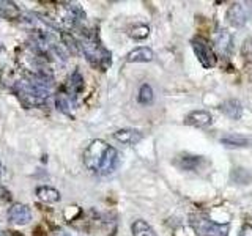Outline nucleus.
Segmentation results:
<instances>
[{"label": "nucleus", "instance_id": "obj_1", "mask_svg": "<svg viewBox=\"0 0 252 236\" xmlns=\"http://www.w3.org/2000/svg\"><path fill=\"white\" fill-rule=\"evenodd\" d=\"M52 85L51 74H30L14 84V93L26 107H39L49 99Z\"/></svg>", "mask_w": 252, "mask_h": 236}, {"label": "nucleus", "instance_id": "obj_2", "mask_svg": "<svg viewBox=\"0 0 252 236\" xmlns=\"http://www.w3.org/2000/svg\"><path fill=\"white\" fill-rule=\"evenodd\" d=\"M84 164L85 167L98 175H109L112 173L120 162L118 151L106 144L104 140H93L84 151Z\"/></svg>", "mask_w": 252, "mask_h": 236}, {"label": "nucleus", "instance_id": "obj_3", "mask_svg": "<svg viewBox=\"0 0 252 236\" xmlns=\"http://www.w3.org/2000/svg\"><path fill=\"white\" fill-rule=\"evenodd\" d=\"M77 44L79 49L84 52L85 59L90 61L92 66L98 68L99 71H106L112 65V55L99 43L96 35L85 33L77 39Z\"/></svg>", "mask_w": 252, "mask_h": 236}, {"label": "nucleus", "instance_id": "obj_4", "mask_svg": "<svg viewBox=\"0 0 252 236\" xmlns=\"http://www.w3.org/2000/svg\"><path fill=\"white\" fill-rule=\"evenodd\" d=\"M85 18L81 5L74 3H55L52 8V13H49L47 19L51 21L55 27L59 29H73L79 22Z\"/></svg>", "mask_w": 252, "mask_h": 236}, {"label": "nucleus", "instance_id": "obj_5", "mask_svg": "<svg viewBox=\"0 0 252 236\" xmlns=\"http://www.w3.org/2000/svg\"><path fill=\"white\" fill-rule=\"evenodd\" d=\"M189 225L197 236H228V232H230V225L213 222L205 212L189 214Z\"/></svg>", "mask_w": 252, "mask_h": 236}, {"label": "nucleus", "instance_id": "obj_6", "mask_svg": "<svg viewBox=\"0 0 252 236\" xmlns=\"http://www.w3.org/2000/svg\"><path fill=\"white\" fill-rule=\"evenodd\" d=\"M191 46L194 49L197 60L200 61V65L205 69H211V68L216 66V63H218L216 52H215V49H213L211 44L207 41V39L202 38V36H195V38H192Z\"/></svg>", "mask_w": 252, "mask_h": 236}, {"label": "nucleus", "instance_id": "obj_7", "mask_svg": "<svg viewBox=\"0 0 252 236\" xmlns=\"http://www.w3.org/2000/svg\"><path fill=\"white\" fill-rule=\"evenodd\" d=\"M213 44H215L218 52L222 54L224 57H230L233 52V36L224 29L215 31V35H213Z\"/></svg>", "mask_w": 252, "mask_h": 236}, {"label": "nucleus", "instance_id": "obj_8", "mask_svg": "<svg viewBox=\"0 0 252 236\" xmlns=\"http://www.w3.org/2000/svg\"><path fill=\"white\" fill-rule=\"evenodd\" d=\"M8 219L11 220L13 224L18 225H26L30 222L32 219V211L27 205L24 203H14L13 206L8 209Z\"/></svg>", "mask_w": 252, "mask_h": 236}, {"label": "nucleus", "instance_id": "obj_9", "mask_svg": "<svg viewBox=\"0 0 252 236\" xmlns=\"http://www.w3.org/2000/svg\"><path fill=\"white\" fill-rule=\"evenodd\" d=\"M185 123L194 128H207L213 123V117L207 110H194V112L188 114L185 118Z\"/></svg>", "mask_w": 252, "mask_h": 236}, {"label": "nucleus", "instance_id": "obj_10", "mask_svg": "<svg viewBox=\"0 0 252 236\" xmlns=\"http://www.w3.org/2000/svg\"><path fill=\"white\" fill-rule=\"evenodd\" d=\"M227 19L233 27H243L248 21V14L241 3H232L227 10Z\"/></svg>", "mask_w": 252, "mask_h": 236}, {"label": "nucleus", "instance_id": "obj_11", "mask_svg": "<svg viewBox=\"0 0 252 236\" xmlns=\"http://www.w3.org/2000/svg\"><path fill=\"white\" fill-rule=\"evenodd\" d=\"M153 59H155V52L145 46L136 47V49H132L126 55V61L128 63H147V61H152Z\"/></svg>", "mask_w": 252, "mask_h": 236}, {"label": "nucleus", "instance_id": "obj_12", "mask_svg": "<svg viewBox=\"0 0 252 236\" xmlns=\"http://www.w3.org/2000/svg\"><path fill=\"white\" fill-rule=\"evenodd\" d=\"M114 139L123 145H136L142 140V132L137 129H120L114 134Z\"/></svg>", "mask_w": 252, "mask_h": 236}, {"label": "nucleus", "instance_id": "obj_13", "mask_svg": "<svg viewBox=\"0 0 252 236\" xmlns=\"http://www.w3.org/2000/svg\"><path fill=\"white\" fill-rule=\"evenodd\" d=\"M220 144L228 148H244L251 147L252 140L246 136H241V134H227V136L220 139Z\"/></svg>", "mask_w": 252, "mask_h": 236}, {"label": "nucleus", "instance_id": "obj_14", "mask_svg": "<svg viewBox=\"0 0 252 236\" xmlns=\"http://www.w3.org/2000/svg\"><path fill=\"white\" fill-rule=\"evenodd\" d=\"M219 109H220V112L227 115L228 118H232V120H240L243 115V107L238 99H228V101L222 102V106Z\"/></svg>", "mask_w": 252, "mask_h": 236}, {"label": "nucleus", "instance_id": "obj_15", "mask_svg": "<svg viewBox=\"0 0 252 236\" xmlns=\"http://www.w3.org/2000/svg\"><path fill=\"white\" fill-rule=\"evenodd\" d=\"M36 197L44 203H57L60 202L62 195L57 189H54L51 186H41L36 189Z\"/></svg>", "mask_w": 252, "mask_h": 236}, {"label": "nucleus", "instance_id": "obj_16", "mask_svg": "<svg viewBox=\"0 0 252 236\" xmlns=\"http://www.w3.org/2000/svg\"><path fill=\"white\" fill-rule=\"evenodd\" d=\"M19 6L10 2V0H0V18L8 19V21H14L19 18Z\"/></svg>", "mask_w": 252, "mask_h": 236}, {"label": "nucleus", "instance_id": "obj_17", "mask_svg": "<svg viewBox=\"0 0 252 236\" xmlns=\"http://www.w3.org/2000/svg\"><path fill=\"white\" fill-rule=\"evenodd\" d=\"M202 162H203L202 156H188V154H185V156H180L178 165H180V169H183V170H197Z\"/></svg>", "mask_w": 252, "mask_h": 236}, {"label": "nucleus", "instance_id": "obj_18", "mask_svg": "<svg viewBox=\"0 0 252 236\" xmlns=\"http://www.w3.org/2000/svg\"><path fill=\"white\" fill-rule=\"evenodd\" d=\"M131 232H132V236H155L153 228L142 219L134 220V224L131 225Z\"/></svg>", "mask_w": 252, "mask_h": 236}, {"label": "nucleus", "instance_id": "obj_19", "mask_svg": "<svg viewBox=\"0 0 252 236\" xmlns=\"http://www.w3.org/2000/svg\"><path fill=\"white\" fill-rule=\"evenodd\" d=\"M71 101L73 99H69L68 93H65V91H59L55 94V106H57V109L63 114L71 112Z\"/></svg>", "mask_w": 252, "mask_h": 236}, {"label": "nucleus", "instance_id": "obj_20", "mask_svg": "<svg viewBox=\"0 0 252 236\" xmlns=\"http://www.w3.org/2000/svg\"><path fill=\"white\" fill-rule=\"evenodd\" d=\"M128 33L134 39H144L150 35V27L145 26V24H136V26H132L129 29Z\"/></svg>", "mask_w": 252, "mask_h": 236}, {"label": "nucleus", "instance_id": "obj_21", "mask_svg": "<svg viewBox=\"0 0 252 236\" xmlns=\"http://www.w3.org/2000/svg\"><path fill=\"white\" fill-rule=\"evenodd\" d=\"M153 98H155V94H153L152 87H150L148 84L142 85L140 90H139V102L140 104H152Z\"/></svg>", "mask_w": 252, "mask_h": 236}, {"label": "nucleus", "instance_id": "obj_22", "mask_svg": "<svg viewBox=\"0 0 252 236\" xmlns=\"http://www.w3.org/2000/svg\"><path fill=\"white\" fill-rule=\"evenodd\" d=\"M232 178L240 184H249V181L252 179V173H249L246 169H233Z\"/></svg>", "mask_w": 252, "mask_h": 236}, {"label": "nucleus", "instance_id": "obj_23", "mask_svg": "<svg viewBox=\"0 0 252 236\" xmlns=\"http://www.w3.org/2000/svg\"><path fill=\"white\" fill-rule=\"evenodd\" d=\"M71 91H73V98L76 96V94L82 90V87H84V82H82V76L79 71H74L73 76H71Z\"/></svg>", "mask_w": 252, "mask_h": 236}, {"label": "nucleus", "instance_id": "obj_24", "mask_svg": "<svg viewBox=\"0 0 252 236\" xmlns=\"http://www.w3.org/2000/svg\"><path fill=\"white\" fill-rule=\"evenodd\" d=\"M11 194H10V191H8L6 187H3V186H0V203H8V202H11Z\"/></svg>", "mask_w": 252, "mask_h": 236}, {"label": "nucleus", "instance_id": "obj_25", "mask_svg": "<svg viewBox=\"0 0 252 236\" xmlns=\"http://www.w3.org/2000/svg\"><path fill=\"white\" fill-rule=\"evenodd\" d=\"M238 236H252V225H244L243 228H241V232H240V235Z\"/></svg>", "mask_w": 252, "mask_h": 236}, {"label": "nucleus", "instance_id": "obj_26", "mask_svg": "<svg viewBox=\"0 0 252 236\" xmlns=\"http://www.w3.org/2000/svg\"><path fill=\"white\" fill-rule=\"evenodd\" d=\"M0 236H13L11 232H5V230H0Z\"/></svg>", "mask_w": 252, "mask_h": 236}, {"label": "nucleus", "instance_id": "obj_27", "mask_svg": "<svg viewBox=\"0 0 252 236\" xmlns=\"http://www.w3.org/2000/svg\"><path fill=\"white\" fill-rule=\"evenodd\" d=\"M2 175H3V165L0 162V178H2Z\"/></svg>", "mask_w": 252, "mask_h": 236}, {"label": "nucleus", "instance_id": "obj_28", "mask_svg": "<svg viewBox=\"0 0 252 236\" xmlns=\"http://www.w3.org/2000/svg\"><path fill=\"white\" fill-rule=\"evenodd\" d=\"M0 51H3V44L2 43H0Z\"/></svg>", "mask_w": 252, "mask_h": 236}]
</instances>
